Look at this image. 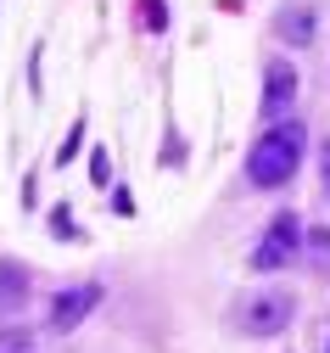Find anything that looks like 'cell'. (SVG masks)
Masks as SVG:
<instances>
[{"mask_svg":"<svg viewBox=\"0 0 330 353\" xmlns=\"http://www.w3.org/2000/svg\"><path fill=\"white\" fill-rule=\"evenodd\" d=\"M319 180H324V196H330V141H324V152H319Z\"/></svg>","mask_w":330,"mask_h":353,"instance_id":"cell-9","label":"cell"},{"mask_svg":"<svg viewBox=\"0 0 330 353\" xmlns=\"http://www.w3.org/2000/svg\"><path fill=\"white\" fill-rule=\"evenodd\" d=\"M291 96H297V73H291V62H269V84H263V112H269V118H286Z\"/></svg>","mask_w":330,"mask_h":353,"instance_id":"cell-4","label":"cell"},{"mask_svg":"<svg viewBox=\"0 0 330 353\" xmlns=\"http://www.w3.org/2000/svg\"><path fill=\"white\" fill-rule=\"evenodd\" d=\"M291 325V297L286 292H258L241 303V331L247 336H280Z\"/></svg>","mask_w":330,"mask_h":353,"instance_id":"cell-2","label":"cell"},{"mask_svg":"<svg viewBox=\"0 0 330 353\" xmlns=\"http://www.w3.org/2000/svg\"><path fill=\"white\" fill-rule=\"evenodd\" d=\"M96 303H101V286H79V292H62V297H56V308H51V325H56V331H73V325H79V320H84Z\"/></svg>","mask_w":330,"mask_h":353,"instance_id":"cell-5","label":"cell"},{"mask_svg":"<svg viewBox=\"0 0 330 353\" xmlns=\"http://www.w3.org/2000/svg\"><path fill=\"white\" fill-rule=\"evenodd\" d=\"M297 241H302L297 213H280L274 225H269V236L258 241V252H252V270H286V263L297 258Z\"/></svg>","mask_w":330,"mask_h":353,"instance_id":"cell-3","label":"cell"},{"mask_svg":"<svg viewBox=\"0 0 330 353\" xmlns=\"http://www.w3.org/2000/svg\"><path fill=\"white\" fill-rule=\"evenodd\" d=\"M274 28H280V39H286V46H308V39H313V12H297V6H286Z\"/></svg>","mask_w":330,"mask_h":353,"instance_id":"cell-6","label":"cell"},{"mask_svg":"<svg viewBox=\"0 0 330 353\" xmlns=\"http://www.w3.org/2000/svg\"><path fill=\"white\" fill-rule=\"evenodd\" d=\"M308 247H313V263H319V270H330V236H324V230H313V236H308Z\"/></svg>","mask_w":330,"mask_h":353,"instance_id":"cell-8","label":"cell"},{"mask_svg":"<svg viewBox=\"0 0 330 353\" xmlns=\"http://www.w3.org/2000/svg\"><path fill=\"white\" fill-rule=\"evenodd\" d=\"M17 303H23V270L0 263V308H17Z\"/></svg>","mask_w":330,"mask_h":353,"instance_id":"cell-7","label":"cell"},{"mask_svg":"<svg viewBox=\"0 0 330 353\" xmlns=\"http://www.w3.org/2000/svg\"><path fill=\"white\" fill-rule=\"evenodd\" d=\"M297 163H302V123L280 118L269 135H258V146L247 157V174H252V185L274 191V185H286L291 174H297Z\"/></svg>","mask_w":330,"mask_h":353,"instance_id":"cell-1","label":"cell"}]
</instances>
